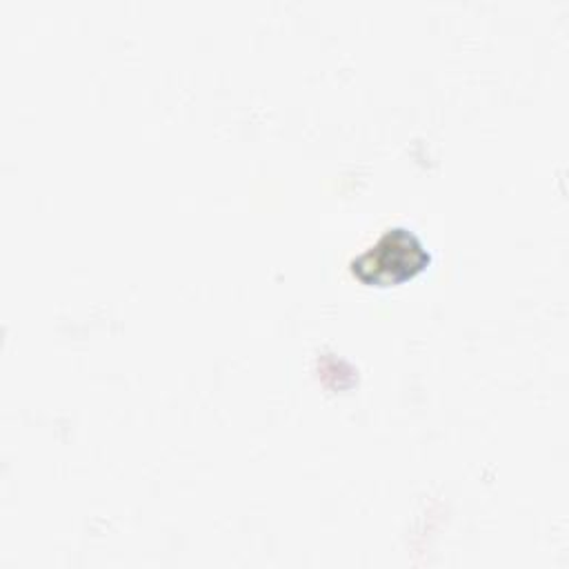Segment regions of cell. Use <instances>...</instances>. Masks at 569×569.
<instances>
[{
	"label": "cell",
	"mask_w": 569,
	"mask_h": 569,
	"mask_svg": "<svg viewBox=\"0 0 569 569\" xmlns=\"http://www.w3.org/2000/svg\"><path fill=\"white\" fill-rule=\"evenodd\" d=\"M429 262L431 253L411 229L389 227L369 249L358 253L349 267L360 282L389 287L413 278Z\"/></svg>",
	"instance_id": "obj_1"
}]
</instances>
